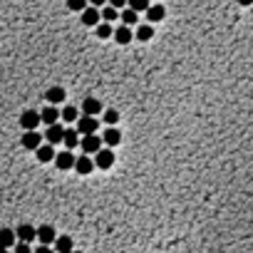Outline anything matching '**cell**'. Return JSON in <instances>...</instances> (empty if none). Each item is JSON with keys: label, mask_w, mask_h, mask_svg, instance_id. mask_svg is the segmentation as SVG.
I'll use <instances>...</instances> for the list:
<instances>
[{"label": "cell", "mask_w": 253, "mask_h": 253, "mask_svg": "<svg viewBox=\"0 0 253 253\" xmlns=\"http://www.w3.org/2000/svg\"><path fill=\"white\" fill-rule=\"evenodd\" d=\"M13 253H32V251H30V246H27V243H20V246H15V251H13Z\"/></svg>", "instance_id": "30"}, {"label": "cell", "mask_w": 253, "mask_h": 253, "mask_svg": "<svg viewBox=\"0 0 253 253\" xmlns=\"http://www.w3.org/2000/svg\"><path fill=\"white\" fill-rule=\"evenodd\" d=\"M137 20H139V13H134L132 8H127V10H122V23H124L127 27H132V25H137Z\"/></svg>", "instance_id": "23"}, {"label": "cell", "mask_w": 253, "mask_h": 253, "mask_svg": "<svg viewBox=\"0 0 253 253\" xmlns=\"http://www.w3.org/2000/svg\"><path fill=\"white\" fill-rule=\"evenodd\" d=\"M127 3H129V8L134 10V13H141V10H147L152 3H149V0H127Z\"/></svg>", "instance_id": "26"}, {"label": "cell", "mask_w": 253, "mask_h": 253, "mask_svg": "<svg viewBox=\"0 0 253 253\" xmlns=\"http://www.w3.org/2000/svg\"><path fill=\"white\" fill-rule=\"evenodd\" d=\"M251 3H253V0H238V5H243V8H246V5H251Z\"/></svg>", "instance_id": "34"}, {"label": "cell", "mask_w": 253, "mask_h": 253, "mask_svg": "<svg viewBox=\"0 0 253 253\" xmlns=\"http://www.w3.org/2000/svg\"><path fill=\"white\" fill-rule=\"evenodd\" d=\"M69 253H82V251H69Z\"/></svg>", "instance_id": "36"}, {"label": "cell", "mask_w": 253, "mask_h": 253, "mask_svg": "<svg viewBox=\"0 0 253 253\" xmlns=\"http://www.w3.org/2000/svg\"><path fill=\"white\" fill-rule=\"evenodd\" d=\"M62 144L67 147V152H72L80 144V134L75 132V129H65V134H62Z\"/></svg>", "instance_id": "16"}, {"label": "cell", "mask_w": 253, "mask_h": 253, "mask_svg": "<svg viewBox=\"0 0 253 253\" xmlns=\"http://www.w3.org/2000/svg\"><path fill=\"white\" fill-rule=\"evenodd\" d=\"M45 99L55 107V104L65 102V90H62V87H50V90H47V94H45Z\"/></svg>", "instance_id": "21"}, {"label": "cell", "mask_w": 253, "mask_h": 253, "mask_svg": "<svg viewBox=\"0 0 253 253\" xmlns=\"http://www.w3.org/2000/svg\"><path fill=\"white\" fill-rule=\"evenodd\" d=\"M107 0H87V5H94V8H99V5H104Z\"/></svg>", "instance_id": "32"}, {"label": "cell", "mask_w": 253, "mask_h": 253, "mask_svg": "<svg viewBox=\"0 0 253 253\" xmlns=\"http://www.w3.org/2000/svg\"><path fill=\"white\" fill-rule=\"evenodd\" d=\"M20 141H23V147H25V149H30V152H35V149H38V147H40V144H43V134H40L38 129H32V132H25Z\"/></svg>", "instance_id": "5"}, {"label": "cell", "mask_w": 253, "mask_h": 253, "mask_svg": "<svg viewBox=\"0 0 253 253\" xmlns=\"http://www.w3.org/2000/svg\"><path fill=\"white\" fill-rule=\"evenodd\" d=\"M147 18H149V23H159V20H164V15H166V10H164V5H159V3H154V5H149L147 10Z\"/></svg>", "instance_id": "17"}, {"label": "cell", "mask_w": 253, "mask_h": 253, "mask_svg": "<svg viewBox=\"0 0 253 253\" xmlns=\"http://www.w3.org/2000/svg\"><path fill=\"white\" fill-rule=\"evenodd\" d=\"M77 147H82V152L90 157V154H97V152L102 149V139H99L97 134H85V137L80 139Z\"/></svg>", "instance_id": "1"}, {"label": "cell", "mask_w": 253, "mask_h": 253, "mask_svg": "<svg viewBox=\"0 0 253 253\" xmlns=\"http://www.w3.org/2000/svg\"><path fill=\"white\" fill-rule=\"evenodd\" d=\"M94 27H97V38H99V40L112 38V25H110V23H102V25H94Z\"/></svg>", "instance_id": "24"}, {"label": "cell", "mask_w": 253, "mask_h": 253, "mask_svg": "<svg viewBox=\"0 0 253 253\" xmlns=\"http://www.w3.org/2000/svg\"><path fill=\"white\" fill-rule=\"evenodd\" d=\"M110 5H112V8H124L127 0H110Z\"/></svg>", "instance_id": "31"}, {"label": "cell", "mask_w": 253, "mask_h": 253, "mask_svg": "<svg viewBox=\"0 0 253 253\" xmlns=\"http://www.w3.org/2000/svg\"><path fill=\"white\" fill-rule=\"evenodd\" d=\"M57 119H60V112H57V107H45V110L40 112V122L43 124H57Z\"/></svg>", "instance_id": "14"}, {"label": "cell", "mask_w": 253, "mask_h": 253, "mask_svg": "<svg viewBox=\"0 0 253 253\" xmlns=\"http://www.w3.org/2000/svg\"><path fill=\"white\" fill-rule=\"evenodd\" d=\"M15 246V231L13 229H0V248H13Z\"/></svg>", "instance_id": "18"}, {"label": "cell", "mask_w": 253, "mask_h": 253, "mask_svg": "<svg viewBox=\"0 0 253 253\" xmlns=\"http://www.w3.org/2000/svg\"><path fill=\"white\" fill-rule=\"evenodd\" d=\"M38 124H40V112H35V110H25V112L20 115V127H23L25 132L38 129Z\"/></svg>", "instance_id": "3"}, {"label": "cell", "mask_w": 253, "mask_h": 253, "mask_svg": "<svg viewBox=\"0 0 253 253\" xmlns=\"http://www.w3.org/2000/svg\"><path fill=\"white\" fill-rule=\"evenodd\" d=\"M15 238H18L20 243H30V241H35V226H30V224L18 226V229H15Z\"/></svg>", "instance_id": "10"}, {"label": "cell", "mask_w": 253, "mask_h": 253, "mask_svg": "<svg viewBox=\"0 0 253 253\" xmlns=\"http://www.w3.org/2000/svg\"><path fill=\"white\" fill-rule=\"evenodd\" d=\"M35 238H38L43 246H52V241L57 238V233H55L52 226H40V229H35Z\"/></svg>", "instance_id": "7"}, {"label": "cell", "mask_w": 253, "mask_h": 253, "mask_svg": "<svg viewBox=\"0 0 253 253\" xmlns=\"http://www.w3.org/2000/svg\"><path fill=\"white\" fill-rule=\"evenodd\" d=\"M99 18H104V23H115L119 18V13H117V8H104Z\"/></svg>", "instance_id": "28"}, {"label": "cell", "mask_w": 253, "mask_h": 253, "mask_svg": "<svg viewBox=\"0 0 253 253\" xmlns=\"http://www.w3.org/2000/svg\"><path fill=\"white\" fill-rule=\"evenodd\" d=\"M35 154H38V159H40L43 164H47V161L55 159V147H50V144H45V147H43V144H40V147L35 149Z\"/></svg>", "instance_id": "19"}, {"label": "cell", "mask_w": 253, "mask_h": 253, "mask_svg": "<svg viewBox=\"0 0 253 253\" xmlns=\"http://www.w3.org/2000/svg\"><path fill=\"white\" fill-rule=\"evenodd\" d=\"M65 122H77V117H80V112L75 110V107H65L62 110V115H60Z\"/></svg>", "instance_id": "25"}, {"label": "cell", "mask_w": 253, "mask_h": 253, "mask_svg": "<svg viewBox=\"0 0 253 253\" xmlns=\"http://www.w3.org/2000/svg\"><path fill=\"white\" fill-rule=\"evenodd\" d=\"M82 112H85L87 117H97V115L102 112V102L94 99V97H87V99L82 102Z\"/></svg>", "instance_id": "11"}, {"label": "cell", "mask_w": 253, "mask_h": 253, "mask_svg": "<svg viewBox=\"0 0 253 253\" xmlns=\"http://www.w3.org/2000/svg\"><path fill=\"white\" fill-rule=\"evenodd\" d=\"M82 25H87V27L99 25V10L97 8H85L82 10Z\"/></svg>", "instance_id": "15"}, {"label": "cell", "mask_w": 253, "mask_h": 253, "mask_svg": "<svg viewBox=\"0 0 253 253\" xmlns=\"http://www.w3.org/2000/svg\"><path fill=\"white\" fill-rule=\"evenodd\" d=\"M92 161H94V166H97V169H112V166H115V152L102 147V149L94 154V159H92Z\"/></svg>", "instance_id": "2"}, {"label": "cell", "mask_w": 253, "mask_h": 253, "mask_svg": "<svg viewBox=\"0 0 253 253\" xmlns=\"http://www.w3.org/2000/svg\"><path fill=\"white\" fill-rule=\"evenodd\" d=\"M72 164H75V154L72 152H60V154H55V166L60 169V171H67V169H72Z\"/></svg>", "instance_id": "8"}, {"label": "cell", "mask_w": 253, "mask_h": 253, "mask_svg": "<svg viewBox=\"0 0 253 253\" xmlns=\"http://www.w3.org/2000/svg\"><path fill=\"white\" fill-rule=\"evenodd\" d=\"M35 253H52V248H50V246H40V248L35 251Z\"/></svg>", "instance_id": "33"}, {"label": "cell", "mask_w": 253, "mask_h": 253, "mask_svg": "<svg viewBox=\"0 0 253 253\" xmlns=\"http://www.w3.org/2000/svg\"><path fill=\"white\" fill-rule=\"evenodd\" d=\"M104 122L115 127V124L119 122V112H117V110H107V112H104Z\"/></svg>", "instance_id": "29"}, {"label": "cell", "mask_w": 253, "mask_h": 253, "mask_svg": "<svg viewBox=\"0 0 253 253\" xmlns=\"http://www.w3.org/2000/svg\"><path fill=\"white\" fill-rule=\"evenodd\" d=\"M0 253H10V251H8V248H0Z\"/></svg>", "instance_id": "35"}, {"label": "cell", "mask_w": 253, "mask_h": 253, "mask_svg": "<svg viewBox=\"0 0 253 253\" xmlns=\"http://www.w3.org/2000/svg\"><path fill=\"white\" fill-rule=\"evenodd\" d=\"M152 38H154V27H152V25H137V40L147 43V40H152Z\"/></svg>", "instance_id": "22"}, {"label": "cell", "mask_w": 253, "mask_h": 253, "mask_svg": "<svg viewBox=\"0 0 253 253\" xmlns=\"http://www.w3.org/2000/svg\"><path fill=\"white\" fill-rule=\"evenodd\" d=\"M72 169H75L77 174H82V176H87V174H92V171H94V161H92L87 154H82V157H77V159H75Z\"/></svg>", "instance_id": "6"}, {"label": "cell", "mask_w": 253, "mask_h": 253, "mask_svg": "<svg viewBox=\"0 0 253 253\" xmlns=\"http://www.w3.org/2000/svg\"><path fill=\"white\" fill-rule=\"evenodd\" d=\"M62 134H65V127H60V124H50L47 132H45V139H47L50 147H55V144L62 141Z\"/></svg>", "instance_id": "9"}, {"label": "cell", "mask_w": 253, "mask_h": 253, "mask_svg": "<svg viewBox=\"0 0 253 253\" xmlns=\"http://www.w3.org/2000/svg\"><path fill=\"white\" fill-rule=\"evenodd\" d=\"M67 8H69L72 13H82V10L87 8V0H67Z\"/></svg>", "instance_id": "27"}, {"label": "cell", "mask_w": 253, "mask_h": 253, "mask_svg": "<svg viewBox=\"0 0 253 253\" xmlns=\"http://www.w3.org/2000/svg\"><path fill=\"white\" fill-rule=\"evenodd\" d=\"M97 127H99L97 117H87V115H82V117H77V129H75V132H80V134H94Z\"/></svg>", "instance_id": "4"}, {"label": "cell", "mask_w": 253, "mask_h": 253, "mask_svg": "<svg viewBox=\"0 0 253 253\" xmlns=\"http://www.w3.org/2000/svg\"><path fill=\"white\" fill-rule=\"evenodd\" d=\"M52 243H55V251H60V253H69V251H75V248H72L75 243H72V238H69V236H57Z\"/></svg>", "instance_id": "20"}, {"label": "cell", "mask_w": 253, "mask_h": 253, "mask_svg": "<svg viewBox=\"0 0 253 253\" xmlns=\"http://www.w3.org/2000/svg\"><path fill=\"white\" fill-rule=\"evenodd\" d=\"M112 35H115V40L119 43V45H129L132 43V38H134V32H132V27H117V30H112Z\"/></svg>", "instance_id": "13"}, {"label": "cell", "mask_w": 253, "mask_h": 253, "mask_svg": "<svg viewBox=\"0 0 253 253\" xmlns=\"http://www.w3.org/2000/svg\"><path fill=\"white\" fill-rule=\"evenodd\" d=\"M99 139H102V144H107V147H117V144L122 141V132L117 127H110L104 132V137H99Z\"/></svg>", "instance_id": "12"}]
</instances>
